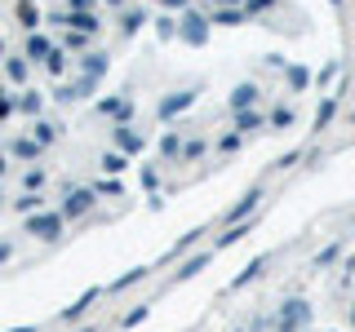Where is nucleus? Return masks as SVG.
I'll list each match as a JSON object with an SVG mask.
<instances>
[{"label":"nucleus","instance_id":"nucleus-7","mask_svg":"<svg viewBox=\"0 0 355 332\" xmlns=\"http://www.w3.org/2000/svg\"><path fill=\"white\" fill-rule=\"evenodd\" d=\"M187 22H191V27H187V36L200 44V40H205V18H187Z\"/></svg>","mask_w":355,"mask_h":332},{"label":"nucleus","instance_id":"nucleus-3","mask_svg":"<svg viewBox=\"0 0 355 332\" xmlns=\"http://www.w3.org/2000/svg\"><path fill=\"white\" fill-rule=\"evenodd\" d=\"M18 18L27 22V27H36V22H40V14H36V5H31V0H18Z\"/></svg>","mask_w":355,"mask_h":332},{"label":"nucleus","instance_id":"nucleus-8","mask_svg":"<svg viewBox=\"0 0 355 332\" xmlns=\"http://www.w3.org/2000/svg\"><path fill=\"white\" fill-rule=\"evenodd\" d=\"M288 84H293V89L311 84V71H302V66H293V71H288Z\"/></svg>","mask_w":355,"mask_h":332},{"label":"nucleus","instance_id":"nucleus-11","mask_svg":"<svg viewBox=\"0 0 355 332\" xmlns=\"http://www.w3.org/2000/svg\"><path fill=\"white\" fill-rule=\"evenodd\" d=\"M27 53H31V58H44V53H49V44H44V40L36 36V40H31V44H27Z\"/></svg>","mask_w":355,"mask_h":332},{"label":"nucleus","instance_id":"nucleus-6","mask_svg":"<svg viewBox=\"0 0 355 332\" xmlns=\"http://www.w3.org/2000/svg\"><path fill=\"white\" fill-rule=\"evenodd\" d=\"M214 22H222V27H236V22H240V14H236V9H218V14H214Z\"/></svg>","mask_w":355,"mask_h":332},{"label":"nucleus","instance_id":"nucleus-10","mask_svg":"<svg viewBox=\"0 0 355 332\" xmlns=\"http://www.w3.org/2000/svg\"><path fill=\"white\" fill-rule=\"evenodd\" d=\"M240 129H262V116H253V111H240Z\"/></svg>","mask_w":355,"mask_h":332},{"label":"nucleus","instance_id":"nucleus-1","mask_svg":"<svg viewBox=\"0 0 355 332\" xmlns=\"http://www.w3.org/2000/svg\"><path fill=\"white\" fill-rule=\"evenodd\" d=\"M338 116V98H329V102H320V111H315V129H329V120Z\"/></svg>","mask_w":355,"mask_h":332},{"label":"nucleus","instance_id":"nucleus-12","mask_svg":"<svg viewBox=\"0 0 355 332\" xmlns=\"http://www.w3.org/2000/svg\"><path fill=\"white\" fill-rule=\"evenodd\" d=\"M288 120H293V111H288V107H280V111H275V116H271V124H280V129H284Z\"/></svg>","mask_w":355,"mask_h":332},{"label":"nucleus","instance_id":"nucleus-9","mask_svg":"<svg viewBox=\"0 0 355 332\" xmlns=\"http://www.w3.org/2000/svg\"><path fill=\"white\" fill-rule=\"evenodd\" d=\"M182 155H187V160H196V155H205V138H191V142L182 147Z\"/></svg>","mask_w":355,"mask_h":332},{"label":"nucleus","instance_id":"nucleus-15","mask_svg":"<svg viewBox=\"0 0 355 332\" xmlns=\"http://www.w3.org/2000/svg\"><path fill=\"white\" fill-rule=\"evenodd\" d=\"M218 5H222V0H218ZM227 5H236V0H227Z\"/></svg>","mask_w":355,"mask_h":332},{"label":"nucleus","instance_id":"nucleus-5","mask_svg":"<svg viewBox=\"0 0 355 332\" xmlns=\"http://www.w3.org/2000/svg\"><path fill=\"white\" fill-rule=\"evenodd\" d=\"M253 102V84H244V89H236V98H231V107H236V111H244V107H249Z\"/></svg>","mask_w":355,"mask_h":332},{"label":"nucleus","instance_id":"nucleus-14","mask_svg":"<svg viewBox=\"0 0 355 332\" xmlns=\"http://www.w3.org/2000/svg\"><path fill=\"white\" fill-rule=\"evenodd\" d=\"M275 5V0H249V9H253V14H258V9H271Z\"/></svg>","mask_w":355,"mask_h":332},{"label":"nucleus","instance_id":"nucleus-2","mask_svg":"<svg viewBox=\"0 0 355 332\" xmlns=\"http://www.w3.org/2000/svg\"><path fill=\"white\" fill-rule=\"evenodd\" d=\"M85 208H89V191H76L71 199H67L62 213H67V217H76V213H85Z\"/></svg>","mask_w":355,"mask_h":332},{"label":"nucleus","instance_id":"nucleus-13","mask_svg":"<svg viewBox=\"0 0 355 332\" xmlns=\"http://www.w3.org/2000/svg\"><path fill=\"white\" fill-rule=\"evenodd\" d=\"M120 164H125V155H103V169H111V173H116Z\"/></svg>","mask_w":355,"mask_h":332},{"label":"nucleus","instance_id":"nucleus-16","mask_svg":"<svg viewBox=\"0 0 355 332\" xmlns=\"http://www.w3.org/2000/svg\"><path fill=\"white\" fill-rule=\"evenodd\" d=\"M333 5H342V0H333Z\"/></svg>","mask_w":355,"mask_h":332},{"label":"nucleus","instance_id":"nucleus-4","mask_svg":"<svg viewBox=\"0 0 355 332\" xmlns=\"http://www.w3.org/2000/svg\"><path fill=\"white\" fill-rule=\"evenodd\" d=\"M31 230H36V235H58V217H40V221H31Z\"/></svg>","mask_w":355,"mask_h":332}]
</instances>
